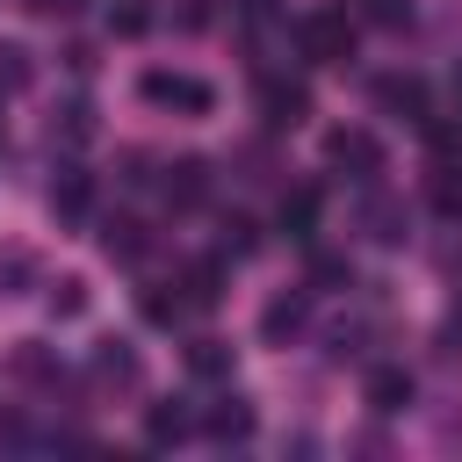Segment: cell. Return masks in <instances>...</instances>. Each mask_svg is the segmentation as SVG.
I'll return each instance as SVG.
<instances>
[{
	"label": "cell",
	"instance_id": "cell-1",
	"mask_svg": "<svg viewBox=\"0 0 462 462\" xmlns=\"http://www.w3.org/2000/svg\"><path fill=\"white\" fill-rule=\"evenodd\" d=\"M137 101L180 108V116H209V108H217V87L195 79V72H173V65H144V72H137Z\"/></svg>",
	"mask_w": 462,
	"mask_h": 462
},
{
	"label": "cell",
	"instance_id": "cell-2",
	"mask_svg": "<svg viewBox=\"0 0 462 462\" xmlns=\"http://www.w3.org/2000/svg\"><path fill=\"white\" fill-rule=\"evenodd\" d=\"M296 51H303L310 65H346V58H354V14H339V7L303 14V22H296Z\"/></svg>",
	"mask_w": 462,
	"mask_h": 462
},
{
	"label": "cell",
	"instance_id": "cell-3",
	"mask_svg": "<svg viewBox=\"0 0 462 462\" xmlns=\"http://www.w3.org/2000/svg\"><path fill=\"white\" fill-rule=\"evenodd\" d=\"M368 94H375V108H383V116H397V123H411V130L433 116V87H426L419 72H383Z\"/></svg>",
	"mask_w": 462,
	"mask_h": 462
},
{
	"label": "cell",
	"instance_id": "cell-4",
	"mask_svg": "<svg viewBox=\"0 0 462 462\" xmlns=\"http://www.w3.org/2000/svg\"><path fill=\"white\" fill-rule=\"evenodd\" d=\"M325 166H339L346 180H375V173H383L375 130H325Z\"/></svg>",
	"mask_w": 462,
	"mask_h": 462
},
{
	"label": "cell",
	"instance_id": "cell-5",
	"mask_svg": "<svg viewBox=\"0 0 462 462\" xmlns=\"http://www.w3.org/2000/svg\"><path fill=\"white\" fill-rule=\"evenodd\" d=\"M303 116H310V87L289 79V72H267V79H260V123H267V130H296Z\"/></svg>",
	"mask_w": 462,
	"mask_h": 462
},
{
	"label": "cell",
	"instance_id": "cell-6",
	"mask_svg": "<svg viewBox=\"0 0 462 462\" xmlns=\"http://www.w3.org/2000/svg\"><path fill=\"white\" fill-rule=\"evenodd\" d=\"M87 209H94V173H87L79 159H65V166L51 173V217H58V224H79Z\"/></svg>",
	"mask_w": 462,
	"mask_h": 462
},
{
	"label": "cell",
	"instance_id": "cell-7",
	"mask_svg": "<svg viewBox=\"0 0 462 462\" xmlns=\"http://www.w3.org/2000/svg\"><path fill=\"white\" fill-rule=\"evenodd\" d=\"M303 325H310V289H282V296H267V310H260V339H267V346H289Z\"/></svg>",
	"mask_w": 462,
	"mask_h": 462
},
{
	"label": "cell",
	"instance_id": "cell-8",
	"mask_svg": "<svg viewBox=\"0 0 462 462\" xmlns=\"http://www.w3.org/2000/svg\"><path fill=\"white\" fill-rule=\"evenodd\" d=\"M318 217H325V195L303 180V188H289L282 202H274V224H282V238H296V245H310L318 238Z\"/></svg>",
	"mask_w": 462,
	"mask_h": 462
},
{
	"label": "cell",
	"instance_id": "cell-9",
	"mask_svg": "<svg viewBox=\"0 0 462 462\" xmlns=\"http://www.w3.org/2000/svg\"><path fill=\"white\" fill-rule=\"evenodd\" d=\"M87 368H94V383H101V390H137V383H144V361H137V346H130V339H101Z\"/></svg>",
	"mask_w": 462,
	"mask_h": 462
},
{
	"label": "cell",
	"instance_id": "cell-10",
	"mask_svg": "<svg viewBox=\"0 0 462 462\" xmlns=\"http://www.w3.org/2000/svg\"><path fill=\"white\" fill-rule=\"evenodd\" d=\"M411 397H419V383H411V368H404V361H375V368H368V411L397 419Z\"/></svg>",
	"mask_w": 462,
	"mask_h": 462
},
{
	"label": "cell",
	"instance_id": "cell-11",
	"mask_svg": "<svg viewBox=\"0 0 462 462\" xmlns=\"http://www.w3.org/2000/svg\"><path fill=\"white\" fill-rule=\"evenodd\" d=\"M166 202H173V209H202V202H209V159H195V152L173 159V166H166Z\"/></svg>",
	"mask_w": 462,
	"mask_h": 462
},
{
	"label": "cell",
	"instance_id": "cell-12",
	"mask_svg": "<svg viewBox=\"0 0 462 462\" xmlns=\"http://www.w3.org/2000/svg\"><path fill=\"white\" fill-rule=\"evenodd\" d=\"M101 253H108V260H123V267H137V260L152 253L144 217H101Z\"/></svg>",
	"mask_w": 462,
	"mask_h": 462
},
{
	"label": "cell",
	"instance_id": "cell-13",
	"mask_svg": "<svg viewBox=\"0 0 462 462\" xmlns=\"http://www.w3.org/2000/svg\"><path fill=\"white\" fill-rule=\"evenodd\" d=\"M188 433H195V411H188L180 397H166V404L144 411V440H152V448H180Z\"/></svg>",
	"mask_w": 462,
	"mask_h": 462
},
{
	"label": "cell",
	"instance_id": "cell-14",
	"mask_svg": "<svg viewBox=\"0 0 462 462\" xmlns=\"http://www.w3.org/2000/svg\"><path fill=\"white\" fill-rule=\"evenodd\" d=\"M14 375L36 383V390H58V383H65V361H58L43 339H22V346H14Z\"/></svg>",
	"mask_w": 462,
	"mask_h": 462
},
{
	"label": "cell",
	"instance_id": "cell-15",
	"mask_svg": "<svg viewBox=\"0 0 462 462\" xmlns=\"http://www.w3.org/2000/svg\"><path fill=\"white\" fill-rule=\"evenodd\" d=\"M202 433L224 440V448H231V440H253V404H245V397H217L209 419H202Z\"/></svg>",
	"mask_w": 462,
	"mask_h": 462
},
{
	"label": "cell",
	"instance_id": "cell-16",
	"mask_svg": "<svg viewBox=\"0 0 462 462\" xmlns=\"http://www.w3.org/2000/svg\"><path fill=\"white\" fill-rule=\"evenodd\" d=\"M180 296H188V310H217L224 303V260H195L180 274Z\"/></svg>",
	"mask_w": 462,
	"mask_h": 462
},
{
	"label": "cell",
	"instance_id": "cell-17",
	"mask_svg": "<svg viewBox=\"0 0 462 462\" xmlns=\"http://www.w3.org/2000/svg\"><path fill=\"white\" fill-rule=\"evenodd\" d=\"M361 224H368L375 245H404V202H390V195H368L361 202Z\"/></svg>",
	"mask_w": 462,
	"mask_h": 462
},
{
	"label": "cell",
	"instance_id": "cell-18",
	"mask_svg": "<svg viewBox=\"0 0 462 462\" xmlns=\"http://www.w3.org/2000/svg\"><path fill=\"white\" fill-rule=\"evenodd\" d=\"M426 202H433L448 224H462V159H440V166H433V180H426Z\"/></svg>",
	"mask_w": 462,
	"mask_h": 462
},
{
	"label": "cell",
	"instance_id": "cell-19",
	"mask_svg": "<svg viewBox=\"0 0 462 462\" xmlns=\"http://www.w3.org/2000/svg\"><path fill=\"white\" fill-rule=\"evenodd\" d=\"M137 310H144V325H180V318H188V296H180L173 282H152V289L137 296Z\"/></svg>",
	"mask_w": 462,
	"mask_h": 462
},
{
	"label": "cell",
	"instance_id": "cell-20",
	"mask_svg": "<svg viewBox=\"0 0 462 462\" xmlns=\"http://www.w3.org/2000/svg\"><path fill=\"white\" fill-rule=\"evenodd\" d=\"M188 375L224 383V375H231V346H224V339H209V332H202V339H188Z\"/></svg>",
	"mask_w": 462,
	"mask_h": 462
},
{
	"label": "cell",
	"instance_id": "cell-21",
	"mask_svg": "<svg viewBox=\"0 0 462 462\" xmlns=\"http://www.w3.org/2000/svg\"><path fill=\"white\" fill-rule=\"evenodd\" d=\"M217 245H224V260H253V253H260V224L231 209V217H224V231H217Z\"/></svg>",
	"mask_w": 462,
	"mask_h": 462
},
{
	"label": "cell",
	"instance_id": "cell-22",
	"mask_svg": "<svg viewBox=\"0 0 462 462\" xmlns=\"http://www.w3.org/2000/svg\"><path fill=\"white\" fill-rule=\"evenodd\" d=\"M87 130H94V108H87V101H65V108L51 116V137H65V144H87Z\"/></svg>",
	"mask_w": 462,
	"mask_h": 462
},
{
	"label": "cell",
	"instance_id": "cell-23",
	"mask_svg": "<svg viewBox=\"0 0 462 462\" xmlns=\"http://www.w3.org/2000/svg\"><path fill=\"white\" fill-rule=\"evenodd\" d=\"M51 289V318H79L87 310V282L79 274H58V282H43Z\"/></svg>",
	"mask_w": 462,
	"mask_h": 462
},
{
	"label": "cell",
	"instance_id": "cell-24",
	"mask_svg": "<svg viewBox=\"0 0 462 462\" xmlns=\"http://www.w3.org/2000/svg\"><path fill=\"white\" fill-rule=\"evenodd\" d=\"M22 87H29V51L0 43V94H22Z\"/></svg>",
	"mask_w": 462,
	"mask_h": 462
},
{
	"label": "cell",
	"instance_id": "cell-25",
	"mask_svg": "<svg viewBox=\"0 0 462 462\" xmlns=\"http://www.w3.org/2000/svg\"><path fill=\"white\" fill-rule=\"evenodd\" d=\"M339 282H354V267H346L339 253H318V260H310V296H318V289H339Z\"/></svg>",
	"mask_w": 462,
	"mask_h": 462
},
{
	"label": "cell",
	"instance_id": "cell-26",
	"mask_svg": "<svg viewBox=\"0 0 462 462\" xmlns=\"http://www.w3.org/2000/svg\"><path fill=\"white\" fill-rule=\"evenodd\" d=\"M361 14L383 22V29H404V22H411V0H361Z\"/></svg>",
	"mask_w": 462,
	"mask_h": 462
},
{
	"label": "cell",
	"instance_id": "cell-27",
	"mask_svg": "<svg viewBox=\"0 0 462 462\" xmlns=\"http://www.w3.org/2000/svg\"><path fill=\"white\" fill-rule=\"evenodd\" d=\"M108 22H116V36H144V29H152V14H144V0H123V7L108 14Z\"/></svg>",
	"mask_w": 462,
	"mask_h": 462
},
{
	"label": "cell",
	"instance_id": "cell-28",
	"mask_svg": "<svg viewBox=\"0 0 462 462\" xmlns=\"http://www.w3.org/2000/svg\"><path fill=\"white\" fill-rule=\"evenodd\" d=\"M0 282H14L7 296H22V282H36V260L29 253H0Z\"/></svg>",
	"mask_w": 462,
	"mask_h": 462
},
{
	"label": "cell",
	"instance_id": "cell-29",
	"mask_svg": "<svg viewBox=\"0 0 462 462\" xmlns=\"http://www.w3.org/2000/svg\"><path fill=\"white\" fill-rule=\"evenodd\" d=\"M123 166H130V173H123L130 188H144V180H152V152H123Z\"/></svg>",
	"mask_w": 462,
	"mask_h": 462
},
{
	"label": "cell",
	"instance_id": "cell-30",
	"mask_svg": "<svg viewBox=\"0 0 462 462\" xmlns=\"http://www.w3.org/2000/svg\"><path fill=\"white\" fill-rule=\"evenodd\" d=\"M29 7H36V14H51V22H58V14H79V7H87V0H29Z\"/></svg>",
	"mask_w": 462,
	"mask_h": 462
},
{
	"label": "cell",
	"instance_id": "cell-31",
	"mask_svg": "<svg viewBox=\"0 0 462 462\" xmlns=\"http://www.w3.org/2000/svg\"><path fill=\"white\" fill-rule=\"evenodd\" d=\"M455 101H462V72H455Z\"/></svg>",
	"mask_w": 462,
	"mask_h": 462
}]
</instances>
